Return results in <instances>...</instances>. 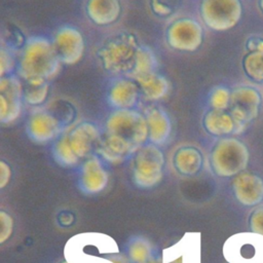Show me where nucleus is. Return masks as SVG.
Segmentation results:
<instances>
[{"mask_svg": "<svg viewBox=\"0 0 263 263\" xmlns=\"http://www.w3.org/2000/svg\"><path fill=\"white\" fill-rule=\"evenodd\" d=\"M61 64L52 42L34 37L25 45L18 73L28 83H45L58 75Z\"/></svg>", "mask_w": 263, "mask_h": 263, "instance_id": "f257e3e1", "label": "nucleus"}, {"mask_svg": "<svg viewBox=\"0 0 263 263\" xmlns=\"http://www.w3.org/2000/svg\"><path fill=\"white\" fill-rule=\"evenodd\" d=\"M105 134L137 152L149 139L146 116L134 109H116L106 121Z\"/></svg>", "mask_w": 263, "mask_h": 263, "instance_id": "f03ea898", "label": "nucleus"}, {"mask_svg": "<svg viewBox=\"0 0 263 263\" xmlns=\"http://www.w3.org/2000/svg\"><path fill=\"white\" fill-rule=\"evenodd\" d=\"M250 159L248 147L235 138H223L211 152V166L219 177H235L246 170Z\"/></svg>", "mask_w": 263, "mask_h": 263, "instance_id": "7ed1b4c3", "label": "nucleus"}, {"mask_svg": "<svg viewBox=\"0 0 263 263\" xmlns=\"http://www.w3.org/2000/svg\"><path fill=\"white\" fill-rule=\"evenodd\" d=\"M140 46L136 37L130 34H120L106 42L98 51L104 68L113 73H129L135 65Z\"/></svg>", "mask_w": 263, "mask_h": 263, "instance_id": "20e7f679", "label": "nucleus"}, {"mask_svg": "<svg viewBox=\"0 0 263 263\" xmlns=\"http://www.w3.org/2000/svg\"><path fill=\"white\" fill-rule=\"evenodd\" d=\"M164 155L154 144L142 146L134 160L133 178L140 188H151L157 185L163 176Z\"/></svg>", "mask_w": 263, "mask_h": 263, "instance_id": "39448f33", "label": "nucleus"}, {"mask_svg": "<svg viewBox=\"0 0 263 263\" xmlns=\"http://www.w3.org/2000/svg\"><path fill=\"white\" fill-rule=\"evenodd\" d=\"M200 14L204 24L215 31L235 27L242 16L240 0H202Z\"/></svg>", "mask_w": 263, "mask_h": 263, "instance_id": "423d86ee", "label": "nucleus"}, {"mask_svg": "<svg viewBox=\"0 0 263 263\" xmlns=\"http://www.w3.org/2000/svg\"><path fill=\"white\" fill-rule=\"evenodd\" d=\"M261 103V95L254 87L238 86L231 91L228 112L235 124L234 133L241 132L258 117Z\"/></svg>", "mask_w": 263, "mask_h": 263, "instance_id": "0eeeda50", "label": "nucleus"}, {"mask_svg": "<svg viewBox=\"0 0 263 263\" xmlns=\"http://www.w3.org/2000/svg\"><path fill=\"white\" fill-rule=\"evenodd\" d=\"M166 40L171 47L180 51H195L203 41L201 25L192 18L175 21L167 29Z\"/></svg>", "mask_w": 263, "mask_h": 263, "instance_id": "6e6552de", "label": "nucleus"}, {"mask_svg": "<svg viewBox=\"0 0 263 263\" xmlns=\"http://www.w3.org/2000/svg\"><path fill=\"white\" fill-rule=\"evenodd\" d=\"M61 63L73 65L78 63L84 53V39L81 32L73 27L60 29L52 41Z\"/></svg>", "mask_w": 263, "mask_h": 263, "instance_id": "1a4fd4ad", "label": "nucleus"}, {"mask_svg": "<svg viewBox=\"0 0 263 263\" xmlns=\"http://www.w3.org/2000/svg\"><path fill=\"white\" fill-rule=\"evenodd\" d=\"M0 115L2 123H11L22 111L24 89L21 81L14 76L1 77L0 80Z\"/></svg>", "mask_w": 263, "mask_h": 263, "instance_id": "9d476101", "label": "nucleus"}, {"mask_svg": "<svg viewBox=\"0 0 263 263\" xmlns=\"http://www.w3.org/2000/svg\"><path fill=\"white\" fill-rule=\"evenodd\" d=\"M232 190L240 204L257 205L263 200V179L257 174L243 171L234 177Z\"/></svg>", "mask_w": 263, "mask_h": 263, "instance_id": "9b49d317", "label": "nucleus"}, {"mask_svg": "<svg viewBox=\"0 0 263 263\" xmlns=\"http://www.w3.org/2000/svg\"><path fill=\"white\" fill-rule=\"evenodd\" d=\"M66 138L70 149L79 161L88 157L95 144L98 145L100 141L99 129L95 124L87 121H83L74 126L66 134Z\"/></svg>", "mask_w": 263, "mask_h": 263, "instance_id": "f8f14e48", "label": "nucleus"}, {"mask_svg": "<svg viewBox=\"0 0 263 263\" xmlns=\"http://www.w3.org/2000/svg\"><path fill=\"white\" fill-rule=\"evenodd\" d=\"M62 130L60 119L48 111L34 112L28 123V135L38 144H45L55 139Z\"/></svg>", "mask_w": 263, "mask_h": 263, "instance_id": "ddd939ff", "label": "nucleus"}, {"mask_svg": "<svg viewBox=\"0 0 263 263\" xmlns=\"http://www.w3.org/2000/svg\"><path fill=\"white\" fill-rule=\"evenodd\" d=\"M108 183V174L96 156L88 157L82 164L80 187L86 193L101 192Z\"/></svg>", "mask_w": 263, "mask_h": 263, "instance_id": "4468645a", "label": "nucleus"}, {"mask_svg": "<svg viewBox=\"0 0 263 263\" xmlns=\"http://www.w3.org/2000/svg\"><path fill=\"white\" fill-rule=\"evenodd\" d=\"M149 140L154 145L166 143L172 134V122L168 115L161 108H150L146 113Z\"/></svg>", "mask_w": 263, "mask_h": 263, "instance_id": "2eb2a0df", "label": "nucleus"}, {"mask_svg": "<svg viewBox=\"0 0 263 263\" xmlns=\"http://www.w3.org/2000/svg\"><path fill=\"white\" fill-rule=\"evenodd\" d=\"M248 53L242 58V69L246 75L257 81L263 82V39L252 37L247 41Z\"/></svg>", "mask_w": 263, "mask_h": 263, "instance_id": "dca6fc26", "label": "nucleus"}, {"mask_svg": "<svg viewBox=\"0 0 263 263\" xmlns=\"http://www.w3.org/2000/svg\"><path fill=\"white\" fill-rule=\"evenodd\" d=\"M86 12L92 23L106 26L117 21L121 5L119 0H88Z\"/></svg>", "mask_w": 263, "mask_h": 263, "instance_id": "f3484780", "label": "nucleus"}, {"mask_svg": "<svg viewBox=\"0 0 263 263\" xmlns=\"http://www.w3.org/2000/svg\"><path fill=\"white\" fill-rule=\"evenodd\" d=\"M140 87L136 81L123 79L116 82L109 92V103L116 109H132L139 97Z\"/></svg>", "mask_w": 263, "mask_h": 263, "instance_id": "a211bd4d", "label": "nucleus"}, {"mask_svg": "<svg viewBox=\"0 0 263 263\" xmlns=\"http://www.w3.org/2000/svg\"><path fill=\"white\" fill-rule=\"evenodd\" d=\"M201 152L191 146H186L178 149L174 155V166L176 171L183 176L196 175L202 166Z\"/></svg>", "mask_w": 263, "mask_h": 263, "instance_id": "6ab92c4d", "label": "nucleus"}, {"mask_svg": "<svg viewBox=\"0 0 263 263\" xmlns=\"http://www.w3.org/2000/svg\"><path fill=\"white\" fill-rule=\"evenodd\" d=\"M134 81L137 82L142 92L150 101L160 100L170 91L168 80L156 72L136 77Z\"/></svg>", "mask_w": 263, "mask_h": 263, "instance_id": "aec40b11", "label": "nucleus"}, {"mask_svg": "<svg viewBox=\"0 0 263 263\" xmlns=\"http://www.w3.org/2000/svg\"><path fill=\"white\" fill-rule=\"evenodd\" d=\"M203 126L205 130L213 136H227L234 133L235 124L226 110L212 109L203 117Z\"/></svg>", "mask_w": 263, "mask_h": 263, "instance_id": "412c9836", "label": "nucleus"}, {"mask_svg": "<svg viewBox=\"0 0 263 263\" xmlns=\"http://www.w3.org/2000/svg\"><path fill=\"white\" fill-rule=\"evenodd\" d=\"M155 68L156 58L154 53L147 47H140L137 52L134 68L128 73V76L135 79L136 77L155 72Z\"/></svg>", "mask_w": 263, "mask_h": 263, "instance_id": "4be33fe9", "label": "nucleus"}, {"mask_svg": "<svg viewBox=\"0 0 263 263\" xmlns=\"http://www.w3.org/2000/svg\"><path fill=\"white\" fill-rule=\"evenodd\" d=\"M53 155L55 161L63 166H73L79 162L68 144L66 135L60 138L54 145Z\"/></svg>", "mask_w": 263, "mask_h": 263, "instance_id": "5701e85b", "label": "nucleus"}, {"mask_svg": "<svg viewBox=\"0 0 263 263\" xmlns=\"http://www.w3.org/2000/svg\"><path fill=\"white\" fill-rule=\"evenodd\" d=\"M49 91L48 83L40 84H31L28 83V86L24 89V101L32 106L41 105L47 98Z\"/></svg>", "mask_w": 263, "mask_h": 263, "instance_id": "b1692460", "label": "nucleus"}, {"mask_svg": "<svg viewBox=\"0 0 263 263\" xmlns=\"http://www.w3.org/2000/svg\"><path fill=\"white\" fill-rule=\"evenodd\" d=\"M129 257L134 263H151V248L145 239L138 238L129 247Z\"/></svg>", "mask_w": 263, "mask_h": 263, "instance_id": "393cba45", "label": "nucleus"}, {"mask_svg": "<svg viewBox=\"0 0 263 263\" xmlns=\"http://www.w3.org/2000/svg\"><path fill=\"white\" fill-rule=\"evenodd\" d=\"M230 93L227 88L225 87H217L213 90L211 95V105L213 109H219V110H226L229 107L230 102Z\"/></svg>", "mask_w": 263, "mask_h": 263, "instance_id": "a878e982", "label": "nucleus"}, {"mask_svg": "<svg viewBox=\"0 0 263 263\" xmlns=\"http://www.w3.org/2000/svg\"><path fill=\"white\" fill-rule=\"evenodd\" d=\"M13 230V219L11 216L4 212H0V242L3 243L5 240H7Z\"/></svg>", "mask_w": 263, "mask_h": 263, "instance_id": "bb28decb", "label": "nucleus"}, {"mask_svg": "<svg viewBox=\"0 0 263 263\" xmlns=\"http://www.w3.org/2000/svg\"><path fill=\"white\" fill-rule=\"evenodd\" d=\"M249 226L252 232L263 235V206H258L251 213Z\"/></svg>", "mask_w": 263, "mask_h": 263, "instance_id": "cd10ccee", "label": "nucleus"}, {"mask_svg": "<svg viewBox=\"0 0 263 263\" xmlns=\"http://www.w3.org/2000/svg\"><path fill=\"white\" fill-rule=\"evenodd\" d=\"M11 177V168L9 164L3 160L0 162V187L4 188Z\"/></svg>", "mask_w": 263, "mask_h": 263, "instance_id": "c85d7f7f", "label": "nucleus"}, {"mask_svg": "<svg viewBox=\"0 0 263 263\" xmlns=\"http://www.w3.org/2000/svg\"><path fill=\"white\" fill-rule=\"evenodd\" d=\"M12 67V60L7 51L1 49V77L4 76L5 72H8Z\"/></svg>", "mask_w": 263, "mask_h": 263, "instance_id": "c756f323", "label": "nucleus"}, {"mask_svg": "<svg viewBox=\"0 0 263 263\" xmlns=\"http://www.w3.org/2000/svg\"><path fill=\"white\" fill-rule=\"evenodd\" d=\"M151 6H152V9L153 11L160 15V16H165V15H168L171 12H172V9L166 6V5H163L161 2H159L158 0H152L151 1Z\"/></svg>", "mask_w": 263, "mask_h": 263, "instance_id": "7c9ffc66", "label": "nucleus"}, {"mask_svg": "<svg viewBox=\"0 0 263 263\" xmlns=\"http://www.w3.org/2000/svg\"><path fill=\"white\" fill-rule=\"evenodd\" d=\"M58 221L62 226H70L74 223V216L70 212H62L58 216Z\"/></svg>", "mask_w": 263, "mask_h": 263, "instance_id": "2f4dec72", "label": "nucleus"}, {"mask_svg": "<svg viewBox=\"0 0 263 263\" xmlns=\"http://www.w3.org/2000/svg\"><path fill=\"white\" fill-rule=\"evenodd\" d=\"M258 5H259V8L261 9V11L263 12V0H258Z\"/></svg>", "mask_w": 263, "mask_h": 263, "instance_id": "473e14b6", "label": "nucleus"}]
</instances>
